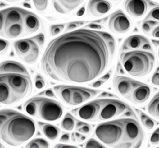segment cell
<instances>
[{
	"mask_svg": "<svg viewBox=\"0 0 159 148\" xmlns=\"http://www.w3.org/2000/svg\"><path fill=\"white\" fill-rule=\"evenodd\" d=\"M116 52L115 38L107 32L81 28L52 39L43 53L41 67L51 79L87 83L108 68Z\"/></svg>",
	"mask_w": 159,
	"mask_h": 148,
	"instance_id": "cell-1",
	"label": "cell"
},
{
	"mask_svg": "<svg viewBox=\"0 0 159 148\" xmlns=\"http://www.w3.org/2000/svg\"><path fill=\"white\" fill-rule=\"evenodd\" d=\"M95 136L111 148H140L145 139L141 125L132 118L99 123L96 127Z\"/></svg>",
	"mask_w": 159,
	"mask_h": 148,
	"instance_id": "cell-2",
	"label": "cell"
},
{
	"mask_svg": "<svg viewBox=\"0 0 159 148\" xmlns=\"http://www.w3.org/2000/svg\"><path fill=\"white\" fill-rule=\"evenodd\" d=\"M36 133L34 121L11 109L0 110V140L11 146L27 142Z\"/></svg>",
	"mask_w": 159,
	"mask_h": 148,
	"instance_id": "cell-3",
	"label": "cell"
},
{
	"mask_svg": "<svg viewBox=\"0 0 159 148\" xmlns=\"http://www.w3.org/2000/svg\"><path fill=\"white\" fill-rule=\"evenodd\" d=\"M30 75L19 73L0 74V104L11 105L20 102L32 91Z\"/></svg>",
	"mask_w": 159,
	"mask_h": 148,
	"instance_id": "cell-4",
	"label": "cell"
},
{
	"mask_svg": "<svg viewBox=\"0 0 159 148\" xmlns=\"http://www.w3.org/2000/svg\"><path fill=\"white\" fill-rule=\"evenodd\" d=\"M120 61L127 73L136 77H143L152 71L155 58L150 51L136 49L122 53Z\"/></svg>",
	"mask_w": 159,
	"mask_h": 148,
	"instance_id": "cell-5",
	"label": "cell"
},
{
	"mask_svg": "<svg viewBox=\"0 0 159 148\" xmlns=\"http://www.w3.org/2000/svg\"><path fill=\"white\" fill-rule=\"evenodd\" d=\"M54 91L60 99L71 106L80 105L99 93V91L94 89L71 85H57Z\"/></svg>",
	"mask_w": 159,
	"mask_h": 148,
	"instance_id": "cell-6",
	"label": "cell"
},
{
	"mask_svg": "<svg viewBox=\"0 0 159 148\" xmlns=\"http://www.w3.org/2000/svg\"><path fill=\"white\" fill-rule=\"evenodd\" d=\"M25 10L19 7H9L4 10L5 24L4 37L15 39L25 35L24 28V13Z\"/></svg>",
	"mask_w": 159,
	"mask_h": 148,
	"instance_id": "cell-7",
	"label": "cell"
},
{
	"mask_svg": "<svg viewBox=\"0 0 159 148\" xmlns=\"http://www.w3.org/2000/svg\"><path fill=\"white\" fill-rule=\"evenodd\" d=\"M14 49L20 59L28 65H33L38 61L40 48L33 38L18 40L14 43Z\"/></svg>",
	"mask_w": 159,
	"mask_h": 148,
	"instance_id": "cell-8",
	"label": "cell"
},
{
	"mask_svg": "<svg viewBox=\"0 0 159 148\" xmlns=\"http://www.w3.org/2000/svg\"><path fill=\"white\" fill-rule=\"evenodd\" d=\"M63 108L59 102L49 98L39 97L38 116L44 120L53 122L62 116Z\"/></svg>",
	"mask_w": 159,
	"mask_h": 148,
	"instance_id": "cell-9",
	"label": "cell"
},
{
	"mask_svg": "<svg viewBox=\"0 0 159 148\" xmlns=\"http://www.w3.org/2000/svg\"><path fill=\"white\" fill-rule=\"evenodd\" d=\"M129 107L124 102L115 99H102V107L97 118L99 120L113 119L124 115L129 110Z\"/></svg>",
	"mask_w": 159,
	"mask_h": 148,
	"instance_id": "cell-10",
	"label": "cell"
},
{
	"mask_svg": "<svg viewBox=\"0 0 159 148\" xmlns=\"http://www.w3.org/2000/svg\"><path fill=\"white\" fill-rule=\"evenodd\" d=\"M157 3L150 0H126L124 7L129 15L134 18L144 16L150 9L157 7Z\"/></svg>",
	"mask_w": 159,
	"mask_h": 148,
	"instance_id": "cell-11",
	"label": "cell"
},
{
	"mask_svg": "<svg viewBox=\"0 0 159 148\" xmlns=\"http://www.w3.org/2000/svg\"><path fill=\"white\" fill-rule=\"evenodd\" d=\"M132 26L131 21L121 10L115 11L109 16L108 27L116 34H126Z\"/></svg>",
	"mask_w": 159,
	"mask_h": 148,
	"instance_id": "cell-12",
	"label": "cell"
},
{
	"mask_svg": "<svg viewBox=\"0 0 159 148\" xmlns=\"http://www.w3.org/2000/svg\"><path fill=\"white\" fill-rule=\"evenodd\" d=\"M102 107V99L93 100L72 110L75 116L84 120H92L98 116Z\"/></svg>",
	"mask_w": 159,
	"mask_h": 148,
	"instance_id": "cell-13",
	"label": "cell"
},
{
	"mask_svg": "<svg viewBox=\"0 0 159 148\" xmlns=\"http://www.w3.org/2000/svg\"><path fill=\"white\" fill-rule=\"evenodd\" d=\"M139 83L140 82L136 81L134 80L127 76H116L113 81V86L116 92L129 99L132 91L139 85Z\"/></svg>",
	"mask_w": 159,
	"mask_h": 148,
	"instance_id": "cell-14",
	"label": "cell"
},
{
	"mask_svg": "<svg viewBox=\"0 0 159 148\" xmlns=\"http://www.w3.org/2000/svg\"><path fill=\"white\" fill-rule=\"evenodd\" d=\"M111 9V4L107 0H89L87 13L90 16L101 17Z\"/></svg>",
	"mask_w": 159,
	"mask_h": 148,
	"instance_id": "cell-15",
	"label": "cell"
},
{
	"mask_svg": "<svg viewBox=\"0 0 159 148\" xmlns=\"http://www.w3.org/2000/svg\"><path fill=\"white\" fill-rule=\"evenodd\" d=\"M55 11L61 15H67L77 9L84 0H51Z\"/></svg>",
	"mask_w": 159,
	"mask_h": 148,
	"instance_id": "cell-16",
	"label": "cell"
},
{
	"mask_svg": "<svg viewBox=\"0 0 159 148\" xmlns=\"http://www.w3.org/2000/svg\"><path fill=\"white\" fill-rule=\"evenodd\" d=\"M150 94L151 90L148 85L139 83V85L132 91L129 99H131V101L134 104H143L149 99Z\"/></svg>",
	"mask_w": 159,
	"mask_h": 148,
	"instance_id": "cell-17",
	"label": "cell"
},
{
	"mask_svg": "<svg viewBox=\"0 0 159 148\" xmlns=\"http://www.w3.org/2000/svg\"><path fill=\"white\" fill-rule=\"evenodd\" d=\"M42 22L35 14L25 11L24 13V28L25 35H30L37 32L41 27Z\"/></svg>",
	"mask_w": 159,
	"mask_h": 148,
	"instance_id": "cell-18",
	"label": "cell"
},
{
	"mask_svg": "<svg viewBox=\"0 0 159 148\" xmlns=\"http://www.w3.org/2000/svg\"><path fill=\"white\" fill-rule=\"evenodd\" d=\"M149 41L147 38L139 35H134L128 37L125 40L121 47L122 51L132 50V49H136L143 48L145 44L148 43Z\"/></svg>",
	"mask_w": 159,
	"mask_h": 148,
	"instance_id": "cell-19",
	"label": "cell"
},
{
	"mask_svg": "<svg viewBox=\"0 0 159 148\" xmlns=\"http://www.w3.org/2000/svg\"><path fill=\"white\" fill-rule=\"evenodd\" d=\"M1 73H19L29 75V72L22 64L15 61H5L0 64Z\"/></svg>",
	"mask_w": 159,
	"mask_h": 148,
	"instance_id": "cell-20",
	"label": "cell"
},
{
	"mask_svg": "<svg viewBox=\"0 0 159 148\" xmlns=\"http://www.w3.org/2000/svg\"><path fill=\"white\" fill-rule=\"evenodd\" d=\"M40 127L42 129V132L45 135L46 138H48L50 140H56L60 136L61 130L58 128L57 127L54 125L50 124V123H38Z\"/></svg>",
	"mask_w": 159,
	"mask_h": 148,
	"instance_id": "cell-21",
	"label": "cell"
},
{
	"mask_svg": "<svg viewBox=\"0 0 159 148\" xmlns=\"http://www.w3.org/2000/svg\"><path fill=\"white\" fill-rule=\"evenodd\" d=\"M38 101H39V97H33L28 99L24 104V109L25 112H27L32 116H38Z\"/></svg>",
	"mask_w": 159,
	"mask_h": 148,
	"instance_id": "cell-22",
	"label": "cell"
},
{
	"mask_svg": "<svg viewBox=\"0 0 159 148\" xmlns=\"http://www.w3.org/2000/svg\"><path fill=\"white\" fill-rule=\"evenodd\" d=\"M147 111L152 116L159 119V92L154 95L148 104Z\"/></svg>",
	"mask_w": 159,
	"mask_h": 148,
	"instance_id": "cell-23",
	"label": "cell"
},
{
	"mask_svg": "<svg viewBox=\"0 0 159 148\" xmlns=\"http://www.w3.org/2000/svg\"><path fill=\"white\" fill-rule=\"evenodd\" d=\"M61 126L62 129L67 132L73 130L75 127V118L72 116V114L67 113L65 115L61 123Z\"/></svg>",
	"mask_w": 159,
	"mask_h": 148,
	"instance_id": "cell-24",
	"label": "cell"
},
{
	"mask_svg": "<svg viewBox=\"0 0 159 148\" xmlns=\"http://www.w3.org/2000/svg\"><path fill=\"white\" fill-rule=\"evenodd\" d=\"M50 144L48 141L42 138H38L30 141L26 144L25 148H49Z\"/></svg>",
	"mask_w": 159,
	"mask_h": 148,
	"instance_id": "cell-25",
	"label": "cell"
},
{
	"mask_svg": "<svg viewBox=\"0 0 159 148\" xmlns=\"http://www.w3.org/2000/svg\"><path fill=\"white\" fill-rule=\"evenodd\" d=\"M137 112L139 113V116H140V120H141L143 126L148 130H151V129L154 128V127L155 126V122H154V119H152L151 118L149 117L148 116H147L146 114L143 113L141 111L138 110Z\"/></svg>",
	"mask_w": 159,
	"mask_h": 148,
	"instance_id": "cell-26",
	"label": "cell"
},
{
	"mask_svg": "<svg viewBox=\"0 0 159 148\" xmlns=\"http://www.w3.org/2000/svg\"><path fill=\"white\" fill-rule=\"evenodd\" d=\"M159 23L158 22H155L154 20H145L142 22L141 24V27L142 30L144 33L146 34H150V32H152V30L154 29V28L158 25Z\"/></svg>",
	"mask_w": 159,
	"mask_h": 148,
	"instance_id": "cell-27",
	"label": "cell"
},
{
	"mask_svg": "<svg viewBox=\"0 0 159 148\" xmlns=\"http://www.w3.org/2000/svg\"><path fill=\"white\" fill-rule=\"evenodd\" d=\"M76 130L79 133H81L84 136L89 135L92 132V127L89 123H84V122H78L76 125Z\"/></svg>",
	"mask_w": 159,
	"mask_h": 148,
	"instance_id": "cell-28",
	"label": "cell"
},
{
	"mask_svg": "<svg viewBox=\"0 0 159 148\" xmlns=\"http://www.w3.org/2000/svg\"><path fill=\"white\" fill-rule=\"evenodd\" d=\"M32 2L34 7L39 12L46 11L49 6V0H32Z\"/></svg>",
	"mask_w": 159,
	"mask_h": 148,
	"instance_id": "cell-29",
	"label": "cell"
},
{
	"mask_svg": "<svg viewBox=\"0 0 159 148\" xmlns=\"http://www.w3.org/2000/svg\"><path fill=\"white\" fill-rule=\"evenodd\" d=\"M145 20H154L159 23V6L152 8L147 16L145 18Z\"/></svg>",
	"mask_w": 159,
	"mask_h": 148,
	"instance_id": "cell-30",
	"label": "cell"
},
{
	"mask_svg": "<svg viewBox=\"0 0 159 148\" xmlns=\"http://www.w3.org/2000/svg\"><path fill=\"white\" fill-rule=\"evenodd\" d=\"M111 75V71H109V72H107L105 75H103L102 77L99 78V79H98L97 81H96L94 83H92V86L94 87V88H99V87L102 86L103 84L106 83V82L110 79Z\"/></svg>",
	"mask_w": 159,
	"mask_h": 148,
	"instance_id": "cell-31",
	"label": "cell"
},
{
	"mask_svg": "<svg viewBox=\"0 0 159 148\" xmlns=\"http://www.w3.org/2000/svg\"><path fill=\"white\" fill-rule=\"evenodd\" d=\"M65 27V24H57V25H52L50 26V29H49V31H50V35L52 36H56V35H58L59 34L62 32L64 30Z\"/></svg>",
	"mask_w": 159,
	"mask_h": 148,
	"instance_id": "cell-32",
	"label": "cell"
},
{
	"mask_svg": "<svg viewBox=\"0 0 159 148\" xmlns=\"http://www.w3.org/2000/svg\"><path fill=\"white\" fill-rule=\"evenodd\" d=\"M84 148H107L94 139H90L85 143Z\"/></svg>",
	"mask_w": 159,
	"mask_h": 148,
	"instance_id": "cell-33",
	"label": "cell"
},
{
	"mask_svg": "<svg viewBox=\"0 0 159 148\" xmlns=\"http://www.w3.org/2000/svg\"><path fill=\"white\" fill-rule=\"evenodd\" d=\"M85 23H86V22H85L84 21H75V22H71L68 23L66 28H67L68 30H74L79 29L80 26L84 25Z\"/></svg>",
	"mask_w": 159,
	"mask_h": 148,
	"instance_id": "cell-34",
	"label": "cell"
},
{
	"mask_svg": "<svg viewBox=\"0 0 159 148\" xmlns=\"http://www.w3.org/2000/svg\"><path fill=\"white\" fill-rule=\"evenodd\" d=\"M9 46L10 43L8 41L3 39V38H0V55L5 54L8 51Z\"/></svg>",
	"mask_w": 159,
	"mask_h": 148,
	"instance_id": "cell-35",
	"label": "cell"
},
{
	"mask_svg": "<svg viewBox=\"0 0 159 148\" xmlns=\"http://www.w3.org/2000/svg\"><path fill=\"white\" fill-rule=\"evenodd\" d=\"M45 86V81L43 76L40 74H37L35 77V87L37 89H42Z\"/></svg>",
	"mask_w": 159,
	"mask_h": 148,
	"instance_id": "cell-36",
	"label": "cell"
},
{
	"mask_svg": "<svg viewBox=\"0 0 159 148\" xmlns=\"http://www.w3.org/2000/svg\"><path fill=\"white\" fill-rule=\"evenodd\" d=\"M150 143L152 145L159 144V127L156 129L150 138Z\"/></svg>",
	"mask_w": 159,
	"mask_h": 148,
	"instance_id": "cell-37",
	"label": "cell"
},
{
	"mask_svg": "<svg viewBox=\"0 0 159 148\" xmlns=\"http://www.w3.org/2000/svg\"><path fill=\"white\" fill-rule=\"evenodd\" d=\"M4 24H5V15L4 10L0 11V36L4 37Z\"/></svg>",
	"mask_w": 159,
	"mask_h": 148,
	"instance_id": "cell-38",
	"label": "cell"
},
{
	"mask_svg": "<svg viewBox=\"0 0 159 148\" xmlns=\"http://www.w3.org/2000/svg\"><path fill=\"white\" fill-rule=\"evenodd\" d=\"M33 38L34 39V41L37 42V44H38L39 46H42V45H44V42H45V35H44V34H42V33L36 35V36L34 37Z\"/></svg>",
	"mask_w": 159,
	"mask_h": 148,
	"instance_id": "cell-39",
	"label": "cell"
},
{
	"mask_svg": "<svg viewBox=\"0 0 159 148\" xmlns=\"http://www.w3.org/2000/svg\"><path fill=\"white\" fill-rule=\"evenodd\" d=\"M151 82L153 85L159 86V67L156 69L154 73L153 74V76L151 77Z\"/></svg>",
	"mask_w": 159,
	"mask_h": 148,
	"instance_id": "cell-40",
	"label": "cell"
},
{
	"mask_svg": "<svg viewBox=\"0 0 159 148\" xmlns=\"http://www.w3.org/2000/svg\"><path fill=\"white\" fill-rule=\"evenodd\" d=\"M74 136H75V139L78 141V142H83L86 139V136L84 135L81 133H79V132H76V133L74 134Z\"/></svg>",
	"mask_w": 159,
	"mask_h": 148,
	"instance_id": "cell-41",
	"label": "cell"
},
{
	"mask_svg": "<svg viewBox=\"0 0 159 148\" xmlns=\"http://www.w3.org/2000/svg\"><path fill=\"white\" fill-rule=\"evenodd\" d=\"M87 29H91V30H101L102 29V26L99 24H96V23H90L89 25H86V27Z\"/></svg>",
	"mask_w": 159,
	"mask_h": 148,
	"instance_id": "cell-42",
	"label": "cell"
},
{
	"mask_svg": "<svg viewBox=\"0 0 159 148\" xmlns=\"http://www.w3.org/2000/svg\"><path fill=\"white\" fill-rule=\"evenodd\" d=\"M70 140V136H69V134L68 133H65L63 134L61 138H60V141L61 142V143H68Z\"/></svg>",
	"mask_w": 159,
	"mask_h": 148,
	"instance_id": "cell-43",
	"label": "cell"
},
{
	"mask_svg": "<svg viewBox=\"0 0 159 148\" xmlns=\"http://www.w3.org/2000/svg\"><path fill=\"white\" fill-rule=\"evenodd\" d=\"M54 148H78L76 146H72V145H67V144H62V143H59L57 144L54 146Z\"/></svg>",
	"mask_w": 159,
	"mask_h": 148,
	"instance_id": "cell-44",
	"label": "cell"
},
{
	"mask_svg": "<svg viewBox=\"0 0 159 148\" xmlns=\"http://www.w3.org/2000/svg\"><path fill=\"white\" fill-rule=\"evenodd\" d=\"M151 35L154 38H159V25H157V26H156V27L152 30Z\"/></svg>",
	"mask_w": 159,
	"mask_h": 148,
	"instance_id": "cell-45",
	"label": "cell"
},
{
	"mask_svg": "<svg viewBox=\"0 0 159 148\" xmlns=\"http://www.w3.org/2000/svg\"><path fill=\"white\" fill-rule=\"evenodd\" d=\"M44 94H45V96H48V97H54L55 95H54V92H53V91L52 90V89H48V90L45 91L44 92Z\"/></svg>",
	"mask_w": 159,
	"mask_h": 148,
	"instance_id": "cell-46",
	"label": "cell"
},
{
	"mask_svg": "<svg viewBox=\"0 0 159 148\" xmlns=\"http://www.w3.org/2000/svg\"><path fill=\"white\" fill-rule=\"evenodd\" d=\"M142 49H146V51H147V50H150V51H151L152 50V47H151V45H150V43H149V42H148V43L145 44V45L143 46V48H142Z\"/></svg>",
	"mask_w": 159,
	"mask_h": 148,
	"instance_id": "cell-47",
	"label": "cell"
},
{
	"mask_svg": "<svg viewBox=\"0 0 159 148\" xmlns=\"http://www.w3.org/2000/svg\"><path fill=\"white\" fill-rule=\"evenodd\" d=\"M5 1H7V2H16L20 1V0H5Z\"/></svg>",
	"mask_w": 159,
	"mask_h": 148,
	"instance_id": "cell-48",
	"label": "cell"
},
{
	"mask_svg": "<svg viewBox=\"0 0 159 148\" xmlns=\"http://www.w3.org/2000/svg\"><path fill=\"white\" fill-rule=\"evenodd\" d=\"M0 148H6L5 146H3V144H2V143L0 142Z\"/></svg>",
	"mask_w": 159,
	"mask_h": 148,
	"instance_id": "cell-49",
	"label": "cell"
},
{
	"mask_svg": "<svg viewBox=\"0 0 159 148\" xmlns=\"http://www.w3.org/2000/svg\"><path fill=\"white\" fill-rule=\"evenodd\" d=\"M158 58H159V51H158Z\"/></svg>",
	"mask_w": 159,
	"mask_h": 148,
	"instance_id": "cell-50",
	"label": "cell"
},
{
	"mask_svg": "<svg viewBox=\"0 0 159 148\" xmlns=\"http://www.w3.org/2000/svg\"><path fill=\"white\" fill-rule=\"evenodd\" d=\"M157 148H159V147H157Z\"/></svg>",
	"mask_w": 159,
	"mask_h": 148,
	"instance_id": "cell-51",
	"label": "cell"
}]
</instances>
